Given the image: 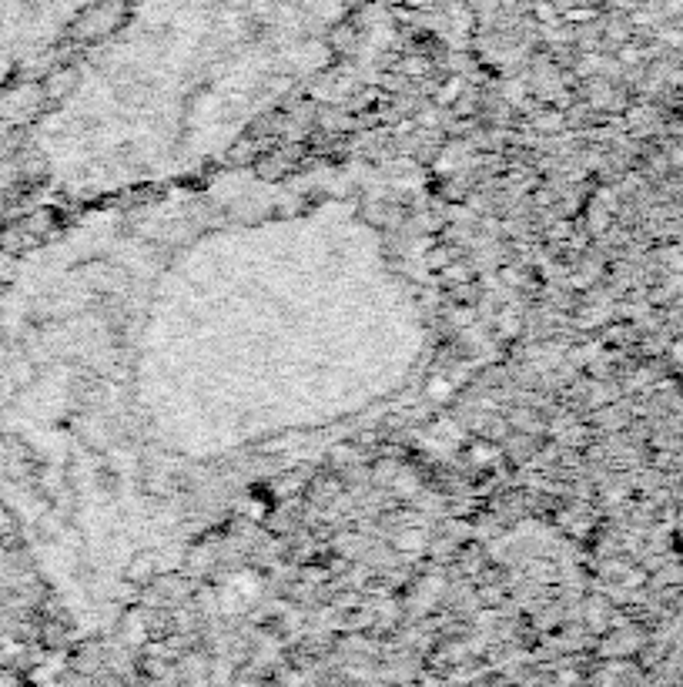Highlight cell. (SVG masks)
Masks as SVG:
<instances>
[{
    "label": "cell",
    "instance_id": "cell-1",
    "mask_svg": "<svg viewBox=\"0 0 683 687\" xmlns=\"http://www.w3.org/2000/svg\"><path fill=\"white\" fill-rule=\"evenodd\" d=\"M71 84H74V74L71 71H54L51 78L44 81V94H47V98H64Z\"/></svg>",
    "mask_w": 683,
    "mask_h": 687
},
{
    "label": "cell",
    "instance_id": "cell-2",
    "mask_svg": "<svg viewBox=\"0 0 683 687\" xmlns=\"http://www.w3.org/2000/svg\"><path fill=\"white\" fill-rule=\"evenodd\" d=\"M459 91H463V78H452L449 84H442V88H439L436 101H439V104H452V101L459 98Z\"/></svg>",
    "mask_w": 683,
    "mask_h": 687
},
{
    "label": "cell",
    "instance_id": "cell-3",
    "mask_svg": "<svg viewBox=\"0 0 683 687\" xmlns=\"http://www.w3.org/2000/svg\"><path fill=\"white\" fill-rule=\"evenodd\" d=\"M402 71H406L409 78H419V74L429 71V61L426 57H406V61H402Z\"/></svg>",
    "mask_w": 683,
    "mask_h": 687
},
{
    "label": "cell",
    "instance_id": "cell-4",
    "mask_svg": "<svg viewBox=\"0 0 683 687\" xmlns=\"http://www.w3.org/2000/svg\"><path fill=\"white\" fill-rule=\"evenodd\" d=\"M536 128L540 131H560L563 128V114H543V118H536Z\"/></svg>",
    "mask_w": 683,
    "mask_h": 687
},
{
    "label": "cell",
    "instance_id": "cell-5",
    "mask_svg": "<svg viewBox=\"0 0 683 687\" xmlns=\"http://www.w3.org/2000/svg\"><path fill=\"white\" fill-rule=\"evenodd\" d=\"M593 17H596V11H593V7H583V11H580V7H573V11H566V21H573V24H586V21H593Z\"/></svg>",
    "mask_w": 683,
    "mask_h": 687
},
{
    "label": "cell",
    "instance_id": "cell-6",
    "mask_svg": "<svg viewBox=\"0 0 683 687\" xmlns=\"http://www.w3.org/2000/svg\"><path fill=\"white\" fill-rule=\"evenodd\" d=\"M536 17H540L543 24H556L560 17H556V7L553 4H536Z\"/></svg>",
    "mask_w": 683,
    "mask_h": 687
},
{
    "label": "cell",
    "instance_id": "cell-7",
    "mask_svg": "<svg viewBox=\"0 0 683 687\" xmlns=\"http://www.w3.org/2000/svg\"><path fill=\"white\" fill-rule=\"evenodd\" d=\"M513 419H516V426H523V429L533 426V413H526V409H516Z\"/></svg>",
    "mask_w": 683,
    "mask_h": 687
},
{
    "label": "cell",
    "instance_id": "cell-8",
    "mask_svg": "<svg viewBox=\"0 0 683 687\" xmlns=\"http://www.w3.org/2000/svg\"><path fill=\"white\" fill-rule=\"evenodd\" d=\"M623 584H627V587H640V584H643V570H630Z\"/></svg>",
    "mask_w": 683,
    "mask_h": 687
},
{
    "label": "cell",
    "instance_id": "cell-9",
    "mask_svg": "<svg viewBox=\"0 0 683 687\" xmlns=\"http://www.w3.org/2000/svg\"><path fill=\"white\" fill-rule=\"evenodd\" d=\"M660 37H663V41H670V44H683V34L680 31H663Z\"/></svg>",
    "mask_w": 683,
    "mask_h": 687
},
{
    "label": "cell",
    "instance_id": "cell-10",
    "mask_svg": "<svg viewBox=\"0 0 683 687\" xmlns=\"http://www.w3.org/2000/svg\"><path fill=\"white\" fill-rule=\"evenodd\" d=\"M620 57H623V61L630 64V61H637V57H640V51H637V47H623V54H620Z\"/></svg>",
    "mask_w": 683,
    "mask_h": 687
},
{
    "label": "cell",
    "instance_id": "cell-11",
    "mask_svg": "<svg viewBox=\"0 0 683 687\" xmlns=\"http://www.w3.org/2000/svg\"><path fill=\"white\" fill-rule=\"evenodd\" d=\"M673 359H677L680 366H683V342H677V346H673Z\"/></svg>",
    "mask_w": 683,
    "mask_h": 687
},
{
    "label": "cell",
    "instance_id": "cell-12",
    "mask_svg": "<svg viewBox=\"0 0 683 687\" xmlns=\"http://www.w3.org/2000/svg\"><path fill=\"white\" fill-rule=\"evenodd\" d=\"M670 161H673V165H683V148H677V151H673V155H670Z\"/></svg>",
    "mask_w": 683,
    "mask_h": 687
}]
</instances>
